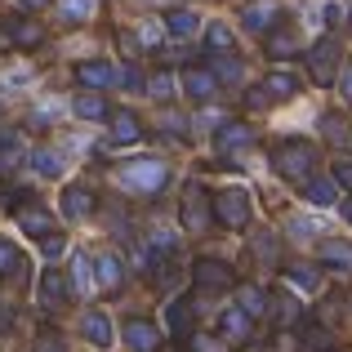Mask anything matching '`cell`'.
Wrapping results in <instances>:
<instances>
[{
    "instance_id": "cell-38",
    "label": "cell",
    "mask_w": 352,
    "mask_h": 352,
    "mask_svg": "<svg viewBox=\"0 0 352 352\" xmlns=\"http://www.w3.org/2000/svg\"><path fill=\"white\" fill-rule=\"evenodd\" d=\"M147 89H152V98H170V94H174V80H170V72H156V76H152V85H147Z\"/></svg>"
},
{
    "instance_id": "cell-4",
    "label": "cell",
    "mask_w": 352,
    "mask_h": 352,
    "mask_svg": "<svg viewBox=\"0 0 352 352\" xmlns=\"http://www.w3.org/2000/svg\"><path fill=\"white\" fill-rule=\"evenodd\" d=\"M165 179H170V174H165L161 161H129V165H120V183L134 188V192H161Z\"/></svg>"
},
{
    "instance_id": "cell-14",
    "label": "cell",
    "mask_w": 352,
    "mask_h": 352,
    "mask_svg": "<svg viewBox=\"0 0 352 352\" xmlns=\"http://www.w3.org/2000/svg\"><path fill=\"white\" fill-rule=\"evenodd\" d=\"M299 303H294V294H267V317L276 321V326H294L299 321Z\"/></svg>"
},
{
    "instance_id": "cell-40",
    "label": "cell",
    "mask_w": 352,
    "mask_h": 352,
    "mask_svg": "<svg viewBox=\"0 0 352 352\" xmlns=\"http://www.w3.org/2000/svg\"><path fill=\"white\" fill-rule=\"evenodd\" d=\"M85 285H89V258L76 254V281H72V290H85Z\"/></svg>"
},
{
    "instance_id": "cell-32",
    "label": "cell",
    "mask_w": 352,
    "mask_h": 352,
    "mask_svg": "<svg viewBox=\"0 0 352 352\" xmlns=\"http://www.w3.org/2000/svg\"><path fill=\"white\" fill-rule=\"evenodd\" d=\"M5 272H23V254L14 250V241L0 236V276H5Z\"/></svg>"
},
{
    "instance_id": "cell-13",
    "label": "cell",
    "mask_w": 352,
    "mask_h": 352,
    "mask_svg": "<svg viewBox=\"0 0 352 352\" xmlns=\"http://www.w3.org/2000/svg\"><path fill=\"white\" fill-rule=\"evenodd\" d=\"M41 299L50 303V308H58V303L72 299V281L58 272V267H45V272H41Z\"/></svg>"
},
{
    "instance_id": "cell-34",
    "label": "cell",
    "mask_w": 352,
    "mask_h": 352,
    "mask_svg": "<svg viewBox=\"0 0 352 352\" xmlns=\"http://www.w3.org/2000/svg\"><path fill=\"white\" fill-rule=\"evenodd\" d=\"M290 50H294L290 32H272V36H267V54H272V58H290Z\"/></svg>"
},
{
    "instance_id": "cell-35",
    "label": "cell",
    "mask_w": 352,
    "mask_h": 352,
    "mask_svg": "<svg viewBox=\"0 0 352 352\" xmlns=\"http://www.w3.org/2000/svg\"><path fill=\"white\" fill-rule=\"evenodd\" d=\"M214 80H241V63L228 58V54H219L214 58Z\"/></svg>"
},
{
    "instance_id": "cell-47",
    "label": "cell",
    "mask_w": 352,
    "mask_h": 352,
    "mask_svg": "<svg viewBox=\"0 0 352 352\" xmlns=\"http://www.w3.org/2000/svg\"><path fill=\"white\" fill-rule=\"evenodd\" d=\"M23 9H50V0H23Z\"/></svg>"
},
{
    "instance_id": "cell-29",
    "label": "cell",
    "mask_w": 352,
    "mask_h": 352,
    "mask_svg": "<svg viewBox=\"0 0 352 352\" xmlns=\"http://www.w3.org/2000/svg\"><path fill=\"white\" fill-rule=\"evenodd\" d=\"M321 263L352 267V245H344V241H321Z\"/></svg>"
},
{
    "instance_id": "cell-27",
    "label": "cell",
    "mask_w": 352,
    "mask_h": 352,
    "mask_svg": "<svg viewBox=\"0 0 352 352\" xmlns=\"http://www.w3.org/2000/svg\"><path fill=\"white\" fill-rule=\"evenodd\" d=\"M285 276H290L294 290H317V285H321L317 267H308V263H290V267H285Z\"/></svg>"
},
{
    "instance_id": "cell-19",
    "label": "cell",
    "mask_w": 352,
    "mask_h": 352,
    "mask_svg": "<svg viewBox=\"0 0 352 352\" xmlns=\"http://www.w3.org/2000/svg\"><path fill=\"white\" fill-rule=\"evenodd\" d=\"M236 308L245 312V317H267V294L258 290V285H241L236 290Z\"/></svg>"
},
{
    "instance_id": "cell-9",
    "label": "cell",
    "mask_w": 352,
    "mask_h": 352,
    "mask_svg": "<svg viewBox=\"0 0 352 352\" xmlns=\"http://www.w3.org/2000/svg\"><path fill=\"white\" fill-rule=\"evenodd\" d=\"M254 143V129L245 125V120H228V125H219V134H214V147L219 152H236V147H250Z\"/></svg>"
},
{
    "instance_id": "cell-20",
    "label": "cell",
    "mask_w": 352,
    "mask_h": 352,
    "mask_svg": "<svg viewBox=\"0 0 352 352\" xmlns=\"http://www.w3.org/2000/svg\"><path fill=\"white\" fill-rule=\"evenodd\" d=\"M89 210H94L89 188H67V192H63V214H67V219H85Z\"/></svg>"
},
{
    "instance_id": "cell-2",
    "label": "cell",
    "mask_w": 352,
    "mask_h": 352,
    "mask_svg": "<svg viewBox=\"0 0 352 352\" xmlns=\"http://www.w3.org/2000/svg\"><path fill=\"white\" fill-rule=\"evenodd\" d=\"M210 214L219 219L223 228H245L250 223V192H241V188H223V192H214L210 197Z\"/></svg>"
},
{
    "instance_id": "cell-30",
    "label": "cell",
    "mask_w": 352,
    "mask_h": 352,
    "mask_svg": "<svg viewBox=\"0 0 352 352\" xmlns=\"http://www.w3.org/2000/svg\"><path fill=\"white\" fill-rule=\"evenodd\" d=\"M303 348H308V352H330L335 339H330L326 326H303Z\"/></svg>"
},
{
    "instance_id": "cell-6",
    "label": "cell",
    "mask_w": 352,
    "mask_h": 352,
    "mask_svg": "<svg viewBox=\"0 0 352 352\" xmlns=\"http://www.w3.org/2000/svg\"><path fill=\"white\" fill-rule=\"evenodd\" d=\"M192 281H197L201 290H228V285H232V267H228L223 258H197V263H192Z\"/></svg>"
},
{
    "instance_id": "cell-11",
    "label": "cell",
    "mask_w": 352,
    "mask_h": 352,
    "mask_svg": "<svg viewBox=\"0 0 352 352\" xmlns=\"http://www.w3.org/2000/svg\"><path fill=\"white\" fill-rule=\"evenodd\" d=\"M241 18H245L250 32H272L276 18H281V5H276V0H254V5H245Z\"/></svg>"
},
{
    "instance_id": "cell-25",
    "label": "cell",
    "mask_w": 352,
    "mask_h": 352,
    "mask_svg": "<svg viewBox=\"0 0 352 352\" xmlns=\"http://www.w3.org/2000/svg\"><path fill=\"white\" fill-rule=\"evenodd\" d=\"M165 27H170V36H192L201 27V18L192 14V9H170V14H165Z\"/></svg>"
},
{
    "instance_id": "cell-1",
    "label": "cell",
    "mask_w": 352,
    "mask_h": 352,
    "mask_svg": "<svg viewBox=\"0 0 352 352\" xmlns=\"http://www.w3.org/2000/svg\"><path fill=\"white\" fill-rule=\"evenodd\" d=\"M272 165H276V174H281V179H290V183H308V179H312V170H317V147L303 143V138H285V143H276Z\"/></svg>"
},
{
    "instance_id": "cell-36",
    "label": "cell",
    "mask_w": 352,
    "mask_h": 352,
    "mask_svg": "<svg viewBox=\"0 0 352 352\" xmlns=\"http://www.w3.org/2000/svg\"><path fill=\"white\" fill-rule=\"evenodd\" d=\"M63 250H67V236H63V232H50V236H41V254H45V258H58Z\"/></svg>"
},
{
    "instance_id": "cell-16",
    "label": "cell",
    "mask_w": 352,
    "mask_h": 352,
    "mask_svg": "<svg viewBox=\"0 0 352 352\" xmlns=\"http://www.w3.org/2000/svg\"><path fill=\"white\" fill-rule=\"evenodd\" d=\"M18 223H23V232H32V236H50L54 232V219L45 214L41 206H23L18 210Z\"/></svg>"
},
{
    "instance_id": "cell-26",
    "label": "cell",
    "mask_w": 352,
    "mask_h": 352,
    "mask_svg": "<svg viewBox=\"0 0 352 352\" xmlns=\"http://www.w3.org/2000/svg\"><path fill=\"white\" fill-rule=\"evenodd\" d=\"M94 272H98V285H103V290H116L120 276H125V272H120V258H116V254H103V258L94 263Z\"/></svg>"
},
{
    "instance_id": "cell-48",
    "label": "cell",
    "mask_w": 352,
    "mask_h": 352,
    "mask_svg": "<svg viewBox=\"0 0 352 352\" xmlns=\"http://www.w3.org/2000/svg\"><path fill=\"white\" fill-rule=\"evenodd\" d=\"M344 219H348V223H352V201H344Z\"/></svg>"
},
{
    "instance_id": "cell-28",
    "label": "cell",
    "mask_w": 352,
    "mask_h": 352,
    "mask_svg": "<svg viewBox=\"0 0 352 352\" xmlns=\"http://www.w3.org/2000/svg\"><path fill=\"white\" fill-rule=\"evenodd\" d=\"M72 107H76L80 120H103L107 116V98H98V94H80Z\"/></svg>"
},
{
    "instance_id": "cell-5",
    "label": "cell",
    "mask_w": 352,
    "mask_h": 352,
    "mask_svg": "<svg viewBox=\"0 0 352 352\" xmlns=\"http://www.w3.org/2000/svg\"><path fill=\"white\" fill-rule=\"evenodd\" d=\"M210 219H214V214H210V197L192 183V188L183 192V228H188V232H206Z\"/></svg>"
},
{
    "instance_id": "cell-10",
    "label": "cell",
    "mask_w": 352,
    "mask_h": 352,
    "mask_svg": "<svg viewBox=\"0 0 352 352\" xmlns=\"http://www.w3.org/2000/svg\"><path fill=\"white\" fill-rule=\"evenodd\" d=\"M41 23H36V18H9L5 23V41H14L18 50H36V45H41Z\"/></svg>"
},
{
    "instance_id": "cell-8",
    "label": "cell",
    "mask_w": 352,
    "mask_h": 352,
    "mask_svg": "<svg viewBox=\"0 0 352 352\" xmlns=\"http://www.w3.org/2000/svg\"><path fill=\"white\" fill-rule=\"evenodd\" d=\"M76 80L85 89H107L116 80V67L112 63H103V58H89V63H76Z\"/></svg>"
},
{
    "instance_id": "cell-44",
    "label": "cell",
    "mask_w": 352,
    "mask_h": 352,
    "mask_svg": "<svg viewBox=\"0 0 352 352\" xmlns=\"http://www.w3.org/2000/svg\"><path fill=\"white\" fill-rule=\"evenodd\" d=\"M120 85H125V89H138V85H143V76H138V67H125V72H120Z\"/></svg>"
},
{
    "instance_id": "cell-39",
    "label": "cell",
    "mask_w": 352,
    "mask_h": 352,
    "mask_svg": "<svg viewBox=\"0 0 352 352\" xmlns=\"http://www.w3.org/2000/svg\"><path fill=\"white\" fill-rule=\"evenodd\" d=\"M63 14L67 18H89L94 14V0H63Z\"/></svg>"
},
{
    "instance_id": "cell-23",
    "label": "cell",
    "mask_w": 352,
    "mask_h": 352,
    "mask_svg": "<svg viewBox=\"0 0 352 352\" xmlns=\"http://www.w3.org/2000/svg\"><path fill=\"white\" fill-rule=\"evenodd\" d=\"M18 156H23V143H18V134H14V129H0V174L14 170Z\"/></svg>"
},
{
    "instance_id": "cell-31",
    "label": "cell",
    "mask_w": 352,
    "mask_h": 352,
    "mask_svg": "<svg viewBox=\"0 0 352 352\" xmlns=\"http://www.w3.org/2000/svg\"><path fill=\"white\" fill-rule=\"evenodd\" d=\"M32 165H36V174H45V179H58L63 174V161H58V152H32Z\"/></svg>"
},
{
    "instance_id": "cell-45",
    "label": "cell",
    "mask_w": 352,
    "mask_h": 352,
    "mask_svg": "<svg viewBox=\"0 0 352 352\" xmlns=\"http://www.w3.org/2000/svg\"><path fill=\"white\" fill-rule=\"evenodd\" d=\"M192 352H214V339L210 335H192Z\"/></svg>"
},
{
    "instance_id": "cell-43",
    "label": "cell",
    "mask_w": 352,
    "mask_h": 352,
    "mask_svg": "<svg viewBox=\"0 0 352 352\" xmlns=\"http://www.w3.org/2000/svg\"><path fill=\"white\" fill-rule=\"evenodd\" d=\"M335 183H344V188H352V161H339V165H335Z\"/></svg>"
},
{
    "instance_id": "cell-42",
    "label": "cell",
    "mask_w": 352,
    "mask_h": 352,
    "mask_svg": "<svg viewBox=\"0 0 352 352\" xmlns=\"http://www.w3.org/2000/svg\"><path fill=\"white\" fill-rule=\"evenodd\" d=\"M36 352H63L58 335H41V339H36Z\"/></svg>"
},
{
    "instance_id": "cell-3",
    "label": "cell",
    "mask_w": 352,
    "mask_h": 352,
    "mask_svg": "<svg viewBox=\"0 0 352 352\" xmlns=\"http://www.w3.org/2000/svg\"><path fill=\"white\" fill-rule=\"evenodd\" d=\"M339 41L335 36H321L317 45H312L308 50V72H312V80H317V85H335V72L344 67V58H339Z\"/></svg>"
},
{
    "instance_id": "cell-17",
    "label": "cell",
    "mask_w": 352,
    "mask_h": 352,
    "mask_svg": "<svg viewBox=\"0 0 352 352\" xmlns=\"http://www.w3.org/2000/svg\"><path fill=\"white\" fill-rule=\"evenodd\" d=\"M143 138V125H138L134 112H112V143H138Z\"/></svg>"
},
{
    "instance_id": "cell-12",
    "label": "cell",
    "mask_w": 352,
    "mask_h": 352,
    "mask_svg": "<svg viewBox=\"0 0 352 352\" xmlns=\"http://www.w3.org/2000/svg\"><path fill=\"white\" fill-rule=\"evenodd\" d=\"M183 89H188V98H197V103H206V98H214L219 80L210 67H188L183 72Z\"/></svg>"
},
{
    "instance_id": "cell-15",
    "label": "cell",
    "mask_w": 352,
    "mask_h": 352,
    "mask_svg": "<svg viewBox=\"0 0 352 352\" xmlns=\"http://www.w3.org/2000/svg\"><path fill=\"white\" fill-rule=\"evenodd\" d=\"M80 330H85V339L94 348H107V344H112V321H107V312H85Z\"/></svg>"
},
{
    "instance_id": "cell-21",
    "label": "cell",
    "mask_w": 352,
    "mask_h": 352,
    "mask_svg": "<svg viewBox=\"0 0 352 352\" xmlns=\"http://www.w3.org/2000/svg\"><path fill=\"white\" fill-rule=\"evenodd\" d=\"M263 94L272 98V103H276V98H294V94H299V80H294L290 72H272V76L263 80Z\"/></svg>"
},
{
    "instance_id": "cell-24",
    "label": "cell",
    "mask_w": 352,
    "mask_h": 352,
    "mask_svg": "<svg viewBox=\"0 0 352 352\" xmlns=\"http://www.w3.org/2000/svg\"><path fill=\"white\" fill-rule=\"evenodd\" d=\"M219 330H223L228 339H236V344H241V339H250V317H245L241 308H232V312H223V317H219Z\"/></svg>"
},
{
    "instance_id": "cell-46",
    "label": "cell",
    "mask_w": 352,
    "mask_h": 352,
    "mask_svg": "<svg viewBox=\"0 0 352 352\" xmlns=\"http://www.w3.org/2000/svg\"><path fill=\"white\" fill-rule=\"evenodd\" d=\"M9 321H14V317H9V308H0V335L9 330Z\"/></svg>"
},
{
    "instance_id": "cell-33",
    "label": "cell",
    "mask_w": 352,
    "mask_h": 352,
    "mask_svg": "<svg viewBox=\"0 0 352 352\" xmlns=\"http://www.w3.org/2000/svg\"><path fill=\"white\" fill-rule=\"evenodd\" d=\"M206 45H210V50H219V54H232V32H228L223 23H214L206 32Z\"/></svg>"
},
{
    "instance_id": "cell-7",
    "label": "cell",
    "mask_w": 352,
    "mask_h": 352,
    "mask_svg": "<svg viewBox=\"0 0 352 352\" xmlns=\"http://www.w3.org/2000/svg\"><path fill=\"white\" fill-rule=\"evenodd\" d=\"M120 335H125V344L134 352H156L161 348V330H156L152 321H143V317H129L125 326H120Z\"/></svg>"
},
{
    "instance_id": "cell-22",
    "label": "cell",
    "mask_w": 352,
    "mask_h": 352,
    "mask_svg": "<svg viewBox=\"0 0 352 352\" xmlns=\"http://www.w3.org/2000/svg\"><path fill=\"white\" fill-rule=\"evenodd\" d=\"M165 321H170V330L183 339V335L192 330V299H174V303H170V312H165Z\"/></svg>"
},
{
    "instance_id": "cell-37",
    "label": "cell",
    "mask_w": 352,
    "mask_h": 352,
    "mask_svg": "<svg viewBox=\"0 0 352 352\" xmlns=\"http://www.w3.org/2000/svg\"><path fill=\"white\" fill-rule=\"evenodd\" d=\"M321 134H326V138H335V143H344V138H348L344 116H321Z\"/></svg>"
},
{
    "instance_id": "cell-41",
    "label": "cell",
    "mask_w": 352,
    "mask_h": 352,
    "mask_svg": "<svg viewBox=\"0 0 352 352\" xmlns=\"http://www.w3.org/2000/svg\"><path fill=\"white\" fill-rule=\"evenodd\" d=\"M339 89H344V98L352 103V63H344V67H339Z\"/></svg>"
},
{
    "instance_id": "cell-18",
    "label": "cell",
    "mask_w": 352,
    "mask_h": 352,
    "mask_svg": "<svg viewBox=\"0 0 352 352\" xmlns=\"http://www.w3.org/2000/svg\"><path fill=\"white\" fill-rule=\"evenodd\" d=\"M303 197H308L312 206H335L339 201V183L335 179H308L303 183Z\"/></svg>"
}]
</instances>
